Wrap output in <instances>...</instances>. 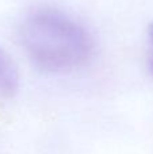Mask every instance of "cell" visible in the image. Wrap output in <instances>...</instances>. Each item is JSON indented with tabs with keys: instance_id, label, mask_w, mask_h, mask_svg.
Returning <instances> with one entry per match:
<instances>
[{
	"instance_id": "1",
	"label": "cell",
	"mask_w": 153,
	"mask_h": 154,
	"mask_svg": "<svg viewBox=\"0 0 153 154\" xmlns=\"http://www.w3.org/2000/svg\"><path fill=\"white\" fill-rule=\"evenodd\" d=\"M20 39L30 60L43 72H68L87 64L94 54L88 31L53 10L35 11L26 18Z\"/></svg>"
},
{
	"instance_id": "2",
	"label": "cell",
	"mask_w": 153,
	"mask_h": 154,
	"mask_svg": "<svg viewBox=\"0 0 153 154\" xmlns=\"http://www.w3.org/2000/svg\"><path fill=\"white\" fill-rule=\"evenodd\" d=\"M18 72L3 49H0V96L12 97L18 89Z\"/></svg>"
},
{
	"instance_id": "3",
	"label": "cell",
	"mask_w": 153,
	"mask_h": 154,
	"mask_svg": "<svg viewBox=\"0 0 153 154\" xmlns=\"http://www.w3.org/2000/svg\"><path fill=\"white\" fill-rule=\"evenodd\" d=\"M149 37H151V42L153 46V23L149 26ZM149 72H151V75L153 76V56L151 57V61H149Z\"/></svg>"
}]
</instances>
